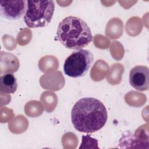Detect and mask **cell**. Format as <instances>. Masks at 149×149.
<instances>
[{
    "instance_id": "7a4b0ae2",
    "label": "cell",
    "mask_w": 149,
    "mask_h": 149,
    "mask_svg": "<svg viewBox=\"0 0 149 149\" xmlns=\"http://www.w3.org/2000/svg\"><path fill=\"white\" fill-rule=\"evenodd\" d=\"M56 37L66 48L79 49L88 45L93 40L90 27L82 19L69 16L59 24Z\"/></svg>"
},
{
    "instance_id": "52a82bcc",
    "label": "cell",
    "mask_w": 149,
    "mask_h": 149,
    "mask_svg": "<svg viewBox=\"0 0 149 149\" xmlns=\"http://www.w3.org/2000/svg\"><path fill=\"white\" fill-rule=\"evenodd\" d=\"M17 88V79L11 73H7L0 77V91L6 94H13Z\"/></svg>"
},
{
    "instance_id": "277c9868",
    "label": "cell",
    "mask_w": 149,
    "mask_h": 149,
    "mask_svg": "<svg viewBox=\"0 0 149 149\" xmlns=\"http://www.w3.org/2000/svg\"><path fill=\"white\" fill-rule=\"evenodd\" d=\"M93 60V55L90 51L77 49L65 59L63 64L64 73L70 77H83L88 72Z\"/></svg>"
},
{
    "instance_id": "6da1fadb",
    "label": "cell",
    "mask_w": 149,
    "mask_h": 149,
    "mask_svg": "<svg viewBox=\"0 0 149 149\" xmlns=\"http://www.w3.org/2000/svg\"><path fill=\"white\" fill-rule=\"evenodd\" d=\"M108 119L107 109L99 100L84 97L78 100L71 112L72 123L80 132L91 133L100 130Z\"/></svg>"
},
{
    "instance_id": "3957f363",
    "label": "cell",
    "mask_w": 149,
    "mask_h": 149,
    "mask_svg": "<svg viewBox=\"0 0 149 149\" xmlns=\"http://www.w3.org/2000/svg\"><path fill=\"white\" fill-rule=\"evenodd\" d=\"M54 10V1H27L24 21L29 28L45 27L51 22Z\"/></svg>"
},
{
    "instance_id": "8992f818",
    "label": "cell",
    "mask_w": 149,
    "mask_h": 149,
    "mask_svg": "<svg viewBox=\"0 0 149 149\" xmlns=\"http://www.w3.org/2000/svg\"><path fill=\"white\" fill-rule=\"evenodd\" d=\"M129 83L137 90L143 91L148 89L149 69L146 66L133 67L129 73Z\"/></svg>"
},
{
    "instance_id": "5b68a950",
    "label": "cell",
    "mask_w": 149,
    "mask_h": 149,
    "mask_svg": "<svg viewBox=\"0 0 149 149\" xmlns=\"http://www.w3.org/2000/svg\"><path fill=\"white\" fill-rule=\"evenodd\" d=\"M27 1H0V15L8 20H17L25 14Z\"/></svg>"
}]
</instances>
